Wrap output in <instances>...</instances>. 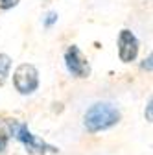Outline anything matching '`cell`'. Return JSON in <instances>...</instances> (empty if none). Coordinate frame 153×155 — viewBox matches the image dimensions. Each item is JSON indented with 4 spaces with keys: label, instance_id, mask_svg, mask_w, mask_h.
<instances>
[{
    "label": "cell",
    "instance_id": "obj_1",
    "mask_svg": "<svg viewBox=\"0 0 153 155\" xmlns=\"http://www.w3.org/2000/svg\"><path fill=\"white\" fill-rule=\"evenodd\" d=\"M120 122V111L109 102H96L92 104L85 116H83V126L89 133H98L105 131Z\"/></svg>",
    "mask_w": 153,
    "mask_h": 155
},
{
    "label": "cell",
    "instance_id": "obj_2",
    "mask_svg": "<svg viewBox=\"0 0 153 155\" xmlns=\"http://www.w3.org/2000/svg\"><path fill=\"white\" fill-rule=\"evenodd\" d=\"M8 127H9V133L13 135V137L24 144V148H26L28 153H33V155H44V153H57V151H59L57 148L46 144L43 139L35 137V135L28 129L26 124H21V122L11 120Z\"/></svg>",
    "mask_w": 153,
    "mask_h": 155
},
{
    "label": "cell",
    "instance_id": "obj_3",
    "mask_svg": "<svg viewBox=\"0 0 153 155\" xmlns=\"http://www.w3.org/2000/svg\"><path fill=\"white\" fill-rule=\"evenodd\" d=\"M13 83H15V89L21 94H31L39 87V72H37V68L33 65L22 63L17 67V70L13 74Z\"/></svg>",
    "mask_w": 153,
    "mask_h": 155
},
{
    "label": "cell",
    "instance_id": "obj_4",
    "mask_svg": "<svg viewBox=\"0 0 153 155\" xmlns=\"http://www.w3.org/2000/svg\"><path fill=\"white\" fill-rule=\"evenodd\" d=\"M65 65H67V70L72 76H76V78H89V74H90V67H89L87 57L81 54V50L76 45L67 48V52H65Z\"/></svg>",
    "mask_w": 153,
    "mask_h": 155
},
{
    "label": "cell",
    "instance_id": "obj_5",
    "mask_svg": "<svg viewBox=\"0 0 153 155\" xmlns=\"http://www.w3.org/2000/svg\"><path fill=\"white\" fill-rule=\"evenodd\" d=\"M138 54V39L135 37L131 30H122L118 35V55L120 61L124 63H131L137 59Z\"/></svg>",
    "mask_w": 153,
    "mask_h": 155
},
{
    "label": "cell",
    "instance_id": "obj_6",
    "mask_svg": "<svg viewBox=\"0 0 153 155\" xmlns=\"http://www.w3.org/2000/svg\"><path fill=\"white\" fill-rule=\"evenodd\" d=\"M9 68H11V57L8 54H0V85L8 80Z\"/></svg>",
    "mask_w": 153,
    "mask_h": 155
},
{
    "label": "cell",
    "instance_id": "obj_7",
    "mask_svg": "<svg viewBox=\"0 0 153 155\" xmlns=\"http://www.w3.org/2000/svg\"><path fill=\"white\" fill-rule=\"evenodd\" d=\"M18 2H21V0H0V9H11Z\"/></svg>",
    "mask_w": 153,
    "mask_h": 155
},
{
    "label": "cell",
    "instance_id": "obj_8",
    "mask_svg": "<svg viewBox=\"0 0 153 155\" xmlns=\"http://www.w3.org/2000/svg\"><path fill=\"white\" fill-rule=\"evenodd\" d=\"M146 120H148V122L153 120V100H151V98L148 100V105H146Z\"/></svg>",
    "mask_w": 153,
    "mask_h": 155
},
{
    "label": "cell",
    "instance_id": "obj_9",
    "mask_svg": "<svg viewBox=\"0 0 153 155\" xmlns=\"http://www.w3.org/2000/svg\"><path fill=\"white\" fill-rule=\"evenodd\" d=\"M6 148H8V135L6 133H0V155H4Z\"/></svg>",
    "mask_w": 153,
    "mask_h": 155
},
{
    "label": "cell",
    "instance_id": "obj_10",
    "mask_svg": "<svg viewBox=\"0 0 153 155\" xmlns=\"http://www.w3.org/2000/svg\"><path fill=\"white\" fill-rule=\"evenodd\" d=\"M55 21H57V13H54V11H52V13H48V15H46V18H44V26H46V28H50Z\"/></svg>",
    "mask_w": 153,
    "mask_h": 155
},
{
    "label": "cell",
    "instance_id": "obj_11",
    "mask_svg": "<svg viewBox=\"0 0 153 155\" xmlns=\"http://www.w3.org/2000/svg\"><path fill=\"white\" fill-rule=\"evenodd\" d=\"M142 68H146L148 72L151 70V55H148V59H144V63H142Z\"/></svg>",
    "mask_w": 153,
    "mask_h": 155
}]
</instances>
